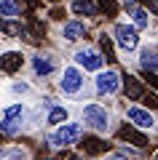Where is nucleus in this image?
I'll use <instances>...</instances> for the list:
<instances>
[{
    "mask_svg": "<svg viewBox=\"0 0 158 160\" xmlns=\"http://www.w3.org/2000/svg\"><path fill=\"white\" fill-rule=\"evenodd\" d=\"M67 120H73V104H67V102L54 104V107L46 109V131H48V128H59V126H64Z\"/></svg>",
    "mask_w": 158,
    "mask_h": 160,
    "instance_id": "obj_14",
    "label": "nucleus"
},
{
    "mask_svg": "<svg viewBox=\"0 0 158 160\" xmlns=\"http://www.w3.org/2000/svg\"><path fill=\"white\" fill-rule=\"evenodd\" d=\"M115 139H118V144H134V147L145 149L147 147V133L139 131V128H134L131 123H118V128H115Z\"/></svg>",
    "mask_w": 158,
    "mask_h": 160,
    "instance_id": "obj_13",
    "label": "nucleus"
},
{
    "mask_svg": "<svg viewBox=\"0 0 158 160\" xmlns=\"http://www.w3.org/2000/svg\"><path fill=\"white\" fill-rule=\"evenodd\" d=\"M153 160H158V152H155V155H153Z\"/></svg>",
    "mask_w": 158,
    "mask_h": 160,
    "instance_id": "obj_28",
    "label": "nucleus"
},
{
    "mask_svg": "<svg viewBox=\"0 0 158 160\" xmlns=\"http://www.w3.org/2000/svg\"><path fill=\"white\" fill-rule=\"evenodd\" d=\"M3 96H6V102H27V99H38L40 91L27 78H8L6 88H3Z\"/></svg>",
    "mask_w": 158,
    "mask_h": 160,
    "instance_id": "obj_11",
    "label": "nucleus"
},
{
    "mask_svg": "<svg viewBox=\"0 0 158 160\" xmlns=\"http://www.w3.org/2000/svg\"><path fill=\"white\" fill-rule=\"evenodd\" d=\"M70 59H73V64H78L83 72L89 75H96L105 69V62H107V56L99 51V48L94 46H86V43H80V46L73 48V53H70Z\"/></svg>",
    "mask_w": 158,
    "mask_h": 160,
    "instance_id": "obj_9",
    "label": "nucleus"
},
{
    "mask_svg": "<svg viewBox=\"0 0 158 160\" xmlns=\"http://www.w3.org/2000/svg\"><path fill=\"white\" fill-rule=\"evenodd\" d=\"M78 120L86 126L89 133H96V136H110V133H115V128L121 123L113 104L96 102V99L78 104Z\"/></svg>",
    "mask_w": 158,
    "mask_h": 160,
    "instance_id": "obj_2",
    "label": "nucleus"
},
{
    "mask_svg": "<svg viewBox=\"0 0 158 160\" xmlns=\"http://www.w3.org/2000/svg\"><path fill=\"white\" fill-rule=\"evenodd\" d=\"M27 67L35 80H51L62 72L64 64L59 59V53H54V51H32L27 59Z\"/></svg>",
    "mask_w": 158,
    "mask_h": 160,
    "instance_id": "obj_6",
    "label": "nucleus"
},
{
    "mask_svg": "<svg viewBox=\"0 0 158 160\" xmlns=\"http://www.w3.org/2000/svg\"><path fill=\"white\" fill-rule=\"evenodd\" d=\"M3 35H6L8 40H27L30 29L24 27L22 19H3Z\"/></svg>",
    "mask_w": 158,
    "mask_h": 160,
    "instance_id": "obj_18",
    "label": "nucleus"
},
{
    "mask_svg": "<svg viewBox=\"0 0 158 160\" xmlns=\"http://www.w3.org/2000/svg\"><path fill=\"white\" fill-rule=\"evenodd\" d=\"M123 91H126V96H129L131 102H137V99L145 96V86H142L134 75H126V78H123Z\"/></svg>",
    "mask_w": 158,
    "mask_h": 160,
    "instance_id": "obj_20",
    "label": "nucleus"
},
{
    "mask_svg": "<svg viewBox=\"0 0 158 160\" xmlns=\"http://www.w3.org/2000/svg\"><path fill=\"white\" fill-rule=\"evenodd\" d=\"M121 6H126V8H129V6H137V0H121Z\"/></svg>",
    "mask_w": 158,
    "mask_h": 160,
    "instance_id": "obj_27",
    "label": "nucleus"
},
{
    "mask_svg": "<svg viewBox=\"0 0 158 160\" xmlns=\"http://www.w3.org/2000/svg\"><path fill=\"white\" fill-rule=\"evenodd\" d=\"M54 91H57V96L62 99V102H67V104H83V102H91V99L96 96L94 83L89 80V72H83V69H80L78 64H73V62H67L62 67V72L57 75Z\"/></svg>",
    "mask_w": 158,
    "mask_h": 160,
    "instance_id": "obj_1",
    "label": "nucleus"
},
{
    "mask_svg": "<svg viewBox=\"0 0 158 160\" xmlns=\"http://www.w3.org/2000/svg\"><path fill=\"white\" fill-rule=\"evenodd\" d=\"M22 0H0V16L3 19H22Z\"/></svg>",
    "mask_w": 158,
    "mask_h": 160,
    "instance_id": "obj_21",
    "label": "nucleus"
},
{
    "mask_svg": "<svg viewBox=\"0 0 158 160\" xmlns=\"http://www.w3.org/2000/svg\"><path fill=\"white\" fill-rule=\"evenodd\" d=\"M24 62H27V56L22 53V48H11L6 46L3 48V62H0V67H3V72L11 78L14 72H19V69L24 67Z\"/></svg>",
    "mask_w": 158,
    "mask_h": 160,
    "instance_id": "obj_15",
    "label": "nucleus"
},
{
    "mask_svg": "<svg viewBox=\"0 0 158 160\" xmlns=\"http://www.w3.org/2000/svg\"><path fill=\"white\" fill-rule=\"evenodd\" d=\"M126 16H129V22L134 24L139 32H147V29L153 27V13L147 11L145 6H129L126 8Z\"/></svg>",
    "mask_w": 158,
    "mask_h": 160,
    "instance_id": "obj_16",
    "label": "nucleus"
},
{
    "mask_svg": "<svg viewBox=\"0 0 158 160\" xmlns=\"http://www.w3.org/2000/svg\"><path fill=\"white\" fill-rule=\"evenodd\" d=\"M134 67L145 75H155L158 72V46L155 43H142L139 51L134 56Z\"/></svg>",
    "mask_w": 158,
    "mask_h": 160,
    "instance_id": "obj_12",
    "label": "nucleus"
},
{
    "mask_svg": "<svg viewBox=\"0 0 158 160\" xmlns=\"http://www.w3.org/2000/svg\"><path fill=\"white\" fill-rule=\"evenodd\" d=\"M142 102H145L147 109H153V112H158V93L155 91H145V96H142Z\"/></svg>",
    "mask_w": 158,
    "mask_h": 160,
    "instance_id": "obj_23",
    "label": "nucleus"
},
{
    "mask_svg": "<svg viewBox=\"0 0 158 160\" xmlns=\"http://www.w3.org/2000/svg\"><path fill=\"white\" fill-rule=\"evenodd\" d=\"M0 160H30V152L22 144H6L0 152Z\"/></svg>",
    "mask_w": 158,
    "mask_h": 160,
    "instance_id": "obj_22",
    "label": "nucleus"
},
{
    "mask_svg": "<svg viewBox=\"0 0 158 160\" xmlns=\"http://www.w3.org/2000/svg\"><path fill=\"white\" fill-rule=\"evenodd\" d=\"M123 120L126 123H131L134 128H139V131L145 133H158V112H153V109H147L145 104H126L123 107Z\"/></svg>",
    "mask_w": 158,
    "mask_h": 160,
    "instance_id": "obj_8",
    "label": "nucleus"
},
{
    "mask_svg": "<svg viewBox=\"0 0 158 160\" xmlns=\"http://www.w3.org/2000/svg\"><path fill=\"white\" fill-rule=\"evenodd\" d=\"M99 160H131V158H126L123 152H118V149H115V152H107V155H102Z\"/></svg>",
    "mask_w": 158,
    "mask_h": 160,
    "instance_id": "obj_24",
    "label": "nucleus"
},
{
    "mask_svg": "<svg viewBox=\"0 0 158 160\" xmlns=\"http://www.w3.org/2000/svg\"><path fill=\"white\" fill-rule=\"evenodd\" d=\"M86 32H89V24H86V19H67V22H62L57 27V38L62 46H80L86 38Z\"/></svg>",
    "mask_w": 158,
    "mask_h": 160,
    "instance_id": "obj_10",
    "label": "nucleus"
},
{
    "mask_svg": "<svg viewBox=\"0 0 158 160\" xmlns=\"http://www.w3.org/2000/svg\"><path fill=\"white\" fill-rule=\"evenodd\" d=\"M70 13L78 19H96L99 16V6L94 0H70Z\"/></svg>",
    "mask_w": 158,
    "mask_h": 160,
    "instance_id": "obj_17",
    "label": "nucleus"
},
{
    "mask_svg": "<svg viewBox=\"0 0 158 160\" xmlns=\"http://www.w3.org/2000/svg\"><path fill=\"white\" fill-rule=\"evenodd\" d=\"M110 35H113V40H115V51H118L121 56H123V62L129 64V56H137V51H139V46H142V32L126 19V22H115L113 29H110Z\"/></svg>",
    "mask_w": 158,
    "mask_h": 160,
    "instance_id": "obj_5",
    "label": "nucleus"
},
{
    "mask_svg": "<svg viewBox=\"0 0 158 160\" xmlns=\"http://www.w3.org/2000/svg\"><path fill=\"white\" fill-rule=\"evenodd\" d=\"M67 160H89V155H70Z\"/></svg>",
    "mask_w": 158,
    "mask_h": 160,
    "instance_id": "obj_26",
    "label": "nucleus"
},
{
    "mask_svg": "<svg viewBox=\"0 0 158 160\" xmlns=\"http://www.w3.org/2000/svg\"><path fill=\"white\" fill-rule=\"evenodd\" d=\"M145 8H147V11H150L153 16L158 19V0H147V6H145Z\"/></svg>",
    "mask_w": 158,
    "mask_h": 160,
    "instance_id": "obj_25",
    "label": "nucleus"
},
{
    "mask_svg": "<svg viewBox=\"0 0 158 160\" xmlns=\"http://www.w3.org/2000/svg\"><path fill=\"white\" fill-rule=\"evenodd\" d=\"M80 147H83V155H107L110 149H107V142H105V139L102 136H96V133H91V136H83V142H80Z\"/></svg>",
    "mask_w": 158,
    "mask_h": 160,
    "instance_id": "obj_19",
    "label": "nucleus"
},
{
    "mask_svg": "<svg viewBox=\"0 0 158 160\" xmlns=\"http://www.w3.org/2000/svg\"><path fill=\"white\" fill-rule=\"evenodd\" d=\"M91 83H94L96 99H115L123 91V75L115 67H105L102 72H96L94 78H91Z\"/></svg>",
    "mask_w": 158,
    "mask_h": 160,
    "instance_id": "obj_7",
    "label": "nucleus"
},
{
    "mask_svg": "<svg viewBox=\"0 0 158 160\" xmlns=\"http://www.w3.org/2000/svg\"><path fill=\"white\" fill-rule=\"evenodd\" d=\"M30 104L32 102H6L0 112V131L6 139L30 133Z\"/></svg>",
    "mask_w": 158,
    "mask_h": 160,
    "instance_id": "obj_4",
    "label": "nucleus"
},
{
    "mask_svg": "<svg viewBox=\"0 0 158 160\" xmlns=\"http://www.w3.org/2000/svg\"><path fill=\"white\" fill-rule=\"evenodd\" d=\"M83 136H86V126L78 118H73V120H67V123L59 126V128H48V131L40 136V144H46V149H51V152H62V149L78 147V144L83 142Z\"/></svg>",
    "mask_w": 158,
    "mask_h": 160,
    "instance_id": "obj_3",
    "label": "nucleus"
}]
</instances>
